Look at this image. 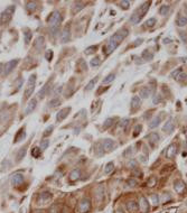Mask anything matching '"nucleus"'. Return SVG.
I'll list each match as a JSON object with an SVG mask.
<instances>
[{"instance_id":"1","label":"nucleus","mask_w":187,"mask_h":213,"mask_svg":"<svg viewBox=\"0 0 187 213\" xmlns=\"http://www.w3.org/2000/svg\"><path fill=\"white\" fill-rule=\"evenodd\" d=\"M123 38H124V36H123L121 33H119V32H118V33H115L114 35L110 38L109 43L107 44L105 48H104V52H105V54H107V55H109V54H111L113 51H115V48H117V47L119 46V44H120V43L122 42Z\"/></svg>"},{"instance_id":"2","label":"nucleus","mask_w":187,"mask_h":213,"mask_svg":"<svg viewBox=\"0 0 187 213\" xmlns=\"http://www.w3.org/2000/svg\"><path fill=\"white\" fill-rule=\"evenodd\" d=\"M62 21V17H61V14L58 11H54V13L51 14L49 18H48V24H49V28L52 33H56L58 29V26L61 24Z\"/></svg>"},{"instance_id":"3","label":"nucleus","mask_w":187,"mask_h":213,"mask_svg":"<svg viewBox=\"0 0 187 213\" xmlns=\"http://www.w3.org/2000/svg\"><path fill=\"white\" fill-rule=\"evenodd\" d=\"M15 6H9L5 9V11L1 14V17H0V24L1 25H6L11 20V18L14 16L15 13Z\"/></svg>"},{"instance_id":"4","label":"nucleus","mask_w":187,"mask_h":213,"mask_svg":"<svg viewBox=\"0 0 187 213\" xmlns=\"http://www.w3.org/2000/svg\"><path fill=\"white\" fill-rule=\"evenodd\" d=\"M35 81H36V75L35 74H33V75L29 77L27 87H26V89H25V93H24L25 99H29V96H30L32 93L34 92V90H35Z\"/></svg>"},{"instance_id":"5","label":"nucleus","mask_w":187,"mask_h":213,"mask_svg":"<svg viewBox=\"0 0 187 213\" xmlns=\"http://www.w3.org/2000/svg\"><path fill=\"white\" fill-rule=\"evenodd\" d=\"M90 209H91V201L89 197H85L78 203V212L80 213H86Z\"/></svg>"},{"instance_id":"6","label":"nucleus","mask_w":187,"mask_h":213,"mask_svg":"<svg viewBox=\"0 0 187 213\" xmlns=\"http://www.w3.org/2000/svg\"><path fill=\"white\" fill-rule=\"evenodd\" d=\"M18 62H19V59H13V61L7 62L6 64L3 65V74H5V75H8L9 73L13 72V70L17 66Z\"/></svg>"},{"instance_id":"7","label":"nucleus","mask_w":187,"mask_h":213,"mask_svg":"<svg viewBox=\"0 0 187 213\" xmlns=\"http://www.w3.org/2000/svg\"><path fill=\"white\" fill-rule=\"evenodd\" d=\"M102 147L104 148V150L111 151V150H113V149H115L117 144H115V141L112 140V139H104L103 143H102Z\"/></svg>"},{"instance_id":"8","label":"nucleus","mask_w":187,"mask_h":213,"mask_svg":"<svg viewBox=\"0 0 187 213\" xmlns=\"http://www.w3.org/2000/svg\"><path fill=\"white\" fill-rule=\"evenodd\" d=\"M70 111H71V108H64V109L59 110L58 113H57V115H56V120H57L58 122L63 121V120H64V119L67 117V115H68Z\"/></svg>"},{"instance_id":"9","label":"nucleus","mask_w":187,"mask_h":213,"mask_svg":"<svg viewBox=\"0 0 187 213\" xmlns=\"http://www.w3.org/2000/svg\"><path fill=\"white\" fill-rule=\"evenodd\" d=\"M174 188L175 191L178 193V194H183L185 192V190H186V186H185V183L180 181V179H178V181L175 182V184H174Z\"/></svg>"},{"instance_id":"10","label":"nucleus","mask_w":187,"mask_h":213,"mask_svg":"<svg viewBox=\"0 0 187 213\" xmlns=\"http://www.w3.org/2000/svg\"><path fill=\"white\" fill-rule=\"evenodd\" d=\"M149 6H150V2H145L144 5H141L139 7V9H138L136 13L138 14V16H139L140 18H142L146 14H147V11L149 9Z\"/></svg>"},{"instance_id":"11","label":"nucleus","mask_w":187,"mask_h":213,"mask_svg":"<svg viewBox=\"0 0 187 213\" xmlns=\"http://www.w3.org/2000/svg\"><path fill=\"white\" fill-rule=\"evenodd\" d=\"M71 38V32H70V27H65L63 29V32L61 34V42L64 44V43H67Z\"/></svg>"},{"instance_id":"12","label":"nucleus","mask_w":187,"mask_h":213,"mask_svg":"<svg viewBox=\"0 0 187 213\" xmlns=\"http://www.w3.org/2000/svg\"><path fill=\"white\" fill-rule=\"evenodd\" d=\"M176 149H177V146L175 144H171L167 147L166 149V157L167 158H173V157L176 155Z\"/></svg>"},{"instance_id":"13","label":"nucleus","mask_w":187,"mask_h":213,"mask_svg":"<svg viewBox=\"0 0 187 213\" xmlns=\"http://www.w3.org/2000/svg\"><path fill=\"white\" fill-rule=\"evenodd\" d=\"M174 129H175V123L173 121V119H169V120L165 123V126H164V128H163L164 131L167 132V133H171L174 131Z\"/></svg>"},{"instance_id":"14","label":"nucleus","mask_w":187,"mask_h":213,"mask_svg":"<svg viewBox=\"0 0 187 213\" xmlns=\"http://www.w3.org/2000/svg\"><path fill=\"white\" fill-rule=\"evenodd\" d=\"M154 92V88H150V87H147V88H144L140 90V98L142 99H147L148 96H150V94Z\"/></svg>"},{"instance_id":"15","label":"nucleus","mask_w":187,"mask_h":213,"mask_svg":"<svg viewBox=\"0 0 187 213\" xmlns=\"http://www.w3.org/2000/svg\"><path fill=\"white\" fill-rule=\"evenodd\" d=\"M139 209H141L142 212H147L149 210V204H148V200L145 196L140 197V202H139Z\"/></svg>"},{"instance_id":"16","label":"nucleus","mask_w":187,"mask_h":213,"mask_svg":"<svg viewBox=\"0 0 187 213\" xmlns=\"http://www.w3.org/2000/svg\"><path fill=\"white\" fill-rule=\"evenodd\" d=\"M36 106H37V100L36 99H32L30 101H29L28 106H27V108H26V110H25V114H29L30 112H33L34 109L36 108Z\"/></svg>"},{"instance_id":"17","label":"nucleus","mask_w":187,"mask_h":213,"mask_svg":"<svg viewBox=\"0 0 187 213\" xmlns=\"http://www.w3.org/2000/svg\"><path fill=\"white\" fill-rule=\"evenodd\" d=\"M140 103H141V101H140V98H139V96H133V98L131 99V103H130L132 111L137 110V109H139Z\"/></svg>"},{"instance_id":"18","label":"nucleus","mask_w":187,"mask_h":213,"mask_svg":"<svg viewBox=\"0 0 187 213\" xmlns=\"http://www.w3.org/2000/svg\"><path fill=\"white\" fill-rule=\"evenodd\" d=\"M49 89H51V82H47V83L45 84L42 89H40V91L38 92V98L43 99L44 96L47 94V92H48V90H49Z\"/></svg>"},{"instance_id":"19","label":"nucleus","mask_w":187,"mask_h":213,"mask_svg":"<svg viewBox=\"0 0 187 213\" xmlns=\"http://www.w3.org/2000/svg\"><path fill=\"white\" fill-rule=\"evenodd\" d=\"M147 139L149 140V143H150L151 145H156L159 140V135L157 132H151L150 135H148L147 136Z\"/></svg>"},{"instance_id":"20","label":"nucleus","mask_w":187,"mask_h":213,"mask_svg":"<svg viewBox=\"0 0 187 213\" xmlns=\"http://www.w3.org/2000/svg\"><path fill=\"white\" fill-rule=\"evenodd\" d=\"M127 208H128V210L130 212H137L138 210H139V204L137 203V202H134V201H130L128 202V204H127Z\"/></svg>"},{"instance_id":"21","label":"nucleus","mask_w":187,"mask_h":213,"mask_svg":"<svg viewBox=\"0 0 187 213\" xmlns=\"http://www.w3.org/2000/svg\"><path fill=\"white\" fill-rule=\"evenodd\" d=\"M160 122H161V117H160V115H158V117H155V118L150 121V123H149V128H150V129L157 128V127L159 126Z\"/></svg>"},{"instance_id":"22","label":"nucleus","mask_w":187,"mask_h":213,"mask_svg":"<svg viewBox=\"0 0 187 213\" xmlns=\"http://www.w3.org/2000/svg\"><path fill=\"white\" fill-rule=\"evenodd\" d=\"M25 137H26V133H25L24 128H22V129H20L19 131L17 132L16 137H15V143H19V141H22V140L25 139Z\"/></svg>"},{"instance_id":"23","label":"nucleus","mask_w":187,"mask_h":213,"mask_svg":"<svg viewBox=\"0 0 187 213\" xmlns=\"http://www.w3.org/2000/svg\"><path fill=\"white\" fill-rule=\"evenodd\" d=\"M34 47L36 48L37 51H40L42 48L44 47V37H38V38L36 39V42H35V44H34Z\"/></svg>"},{"instance_id":"24","label":"nucleus","mask_w":187,"mask_h":213,"mask_svg":"<svg viewBox=\"0 0 187 213\" xmlns=\"http://www.w3.org/2000/svg\"><path fill=\"white\" fill-rule=\"evenodd\" d=\"M176 25L178 27H184V26L187 25V17L185 16H179L176 20Z\"/></svg>"},{"instance_id":"25","label":"nucleus","mask_w":187,"mask_h":213,"mask_svg":"<svg viewBox=\"0 0 187 213\" xmlns=\"http://www.w3.org/2000/svg\"><path fill=\"white\" fill-rule=\"evenodd\" d=\"M81 177V171L80 169H74L72 171V173L70 174V179L71 181H76Z\"/></svg>"},{"instance_id":"26","label":"nucleus","mask_w":187,"mask_h":213,"mask_svg":"<svg viewBox=\"0 0 187 213\" xmlns=\"http://www.w3.org/2000/svg\"><path fill=\"white\" fill-rule=\"evenodd\" d=\"M36 7H37V2H35V1H28L27 3H26V8H27V10L29 11V13L35 11Z\"/></svg>"},{"instance_id":"27","label":"nucleus","mask_w":187,"mask_h":213,"mask_svg":"<svg viewBox=\"0 0 187 213\" xmlns=\"http://www.w3.org/2000/svg\"><path fill=\"white\" fill-rule=\"evenodd\" d=\"M21 182H22V175L16 174L13 176V184L14 185H18V184H20Z\"/></svg>"},{"instance_id":"28","label":"nucleus","mask_w":187,"mask_h":213,"mask_svg":"<svg viewBox=\"0 0 187 213\" xmlns=\"http://www.w3.org/2000/svg\"><path fill=\"white\" fill-rule=\"evenodd\" d=\"M84 8V2L82 1H76L75 3H74V8H73V13H77V11H80L81 9Z\"/></svg>"},{"instance_id":"29","label":"nucleus","mask_w":187,"mask_h":213,"mask_svg":"<svg viewBox=\"0 0 187 213\" xmlns=\"http://www.w3.org/2000/svg\"><path fill=\"white\" fill-rule=\"evenodd\" d=\"M96 81H98V77H94L93 80H91V81H90L89 83H88L86 87H85V90H86V91H91V90H92L93 88H94V85H95V83H96Z\"/></svg>"},{"instance_id":"30","label":"nucleus","mask_w":187,"mask_h":213,"mask_svg":"<svg viewBox=\"0 0 187 213\" xmlns=\"http://www.w3.org/2000/svg\"><path fill=\"white\" fill-rule=\"evenodd\" d=\"M182 72H183V69H182V67H178L177 70H175V71H173V72L170 73V77H173V78H178L179 75L182 74Z\"/></svg>"},{"instance_id":"31","label":"nucleus","mask_w":187,"mask_h":213,"mask_svg":"<svg viewBox=\"0 0 187 213\" xmlns=\"http://www.w3.org/2000/svg\"><path fill=\"white\" fill-rule=\"evenodd\" d=\"M114 77H115V75H114V74H109V75H108L105 78H104V80H103V82H102V84H104V85H107V84H109V83H111V82L112 81H113L114 80Z\"/></svg>"},{"instance_id":"32","label":"nucleus","mask_w":187,"mask_h":213,"mask_svg":"<svg viewBox=\"0 0 187 213\" xmlns=\"http://www.w3.org/2000/svg\"><path fill=\"white\" fill-rule=\"evenodd\" d=\"M142 58L146 59V61H151V59L154 58V55H152L149 51H144V53H142Z\"/></svg>"},{"instance_id":"33","label":"nucleus","mask_w":187,"mask_h":213,"mask_svg":"<svg viewBox=\"0 0 187 213\" xmlns=\"http://www.w3.org/2000/svg\"><path fill=\"white\" fill-rule=\"evenodd\" d=\"M169 9H170V7L169 6H163V7H160V9H159V14L161 15V16H166V15L169 13Z\"/></svg>"},{"instance_id":"34","label":"nucleus","mask_w":187,"mask_h":213,"mask_svg":"<svg viewBox=\"0 0 187 213\" xmlns=\"http://www.w3.org/2000/svg\"><path fill=\"white\" fill-rule=\"evenodd\" d=\"M100 64H101V61H100V57H98V56H95L94 58H92L91 62H90V65H91L92 67H96Z\"/></svg>"},{"instance_id":"35","label":"nucleus","mask_w":187,"mask_h":213,"mask_svg":"<svg viewBox=\"0 0 187 213\" xmlns=\"http://www.w3.org/2000/svg\"><path fill=\"white\" fill-rule=\"evenodd\" d=\"M140 19H141V18H140L139 16H138V14H137V13H134V14L132 15V16L130 17V22H131V24H138V22L140 21Z\"/></svg>"},{"instance_id":"36","label":"nucleus","mask_w":187,"mask_h":213,"mask_svg":"<svg viewBox=\"0 0 187 213\" xmlns=\"http://www.w3.org/2000/svg\"><path fill=\"white\" fill-rule=\"evenodd\" d=\"M112 125H113V119H112V118L107 119V120L104 121V123H103V129L105 130V129L109 128V127H111Z\"/></svg>"},{"instance_id":"37","label":"nucleus","mask_w":187,"mask_h":213,"mask_svg":"<svg viewBox=\"0 0 187 213\" xmlns=\"http://www.w3.org/2000/svg\"><path fill=\"white\" fill-rule=\"evenodd\" d=\"M129 122H130L129 119H127V118H126V119H122V120H121L120 122H119V127H120L121 129H124L126 127L129 125Z\"/></svg>"},{"instance_id":"38","label":"nucleus","mask_w":187,"mask_h":213,"mask_svg":"<svg viewBox=\"0 0 187 213\" xmlns=\"http://www.w3.org/2000/svg\"><path fill=\"white\" fill-rule=\"evenodd\" d=\"M113 168H114V165H113V163H109V164H107V166H105V169H104V173L105 174H110L112 171H113Z\"/></svg>"},{"instance_id":"39","label":"nucleus","mask_w":187,"mask_h":213,"mask_svg":"<svg viewBox=\"0 0 187 213\" xmlns=\"http://www.w3.org/2000/svg\"><path fill=\"white\" fill-rule=\"evenodd\" d=\"M26 148H27V146H25L24 148H21V149H20L19 154H18V156H17V160H18V162H19V160L22 158V157L25 156V154H26Z\"/></svg>"},{"instance_id":"40","label":"nucleus","mask_w":187,"mask_h":213,"mask_svg":"<svg viewBox=\"0 0 187 213\" xmlns=\"http://www.w3.org/2000/svg\"><path fill=\"white\" fill-rule=\"evenodd\" d=\"M48 145H49V140H47V139H45L43 140L42 143H40V150H45L47 147H48Z\"/></svg>"},{"instance_id":"41","label":"nucleus","mask_w":187,"mask_h":213,"mask_svg":"<svg viewBox=\"0 0 187 213\" xmlns=\"http://www.w3.org/2000/svg\"><path fill=\"white\" fill-rule=\"evenodd\" d=\"M156 24V18H150V19H148L147 21H146V26H147V27H152V26H154Z\"/></svg>"},{"instance_id":"42","label":"nucleus","mask_w":187,"mask_h":213,"mask_svg":"<svg viewBox=\"0 0 187 213\" xmlns=\"http://www.w3.org/2000/svg\"><path fill=\"white\" fill-rule=\"evenodd\" d=\"M30 39H32V33H30V32H26V33H25V43H26V44H29Z\"/></svg>"},{"instance_id":"43","label":"nucleus","mask_w":187,"mask_h":213,"mask_svg":"<svg viewBox=\"0 0 187 213\" xmlns=\"http://www.w3.org/2000/svg\"><path fill=\"white\" fill-rule=\"evenodd\" d=\"M32 155L34 156V157H38L39 155H40V148H38V147H35L32 150Z\"/></svg>"},{"instance_id":"44","label":"nucleus","mask_w":187,"mask_h":213,"mask_svg":"<svg viewBox=\"0 0 187 213\" xmlns=\"http://www.w3.org/2000/svg\"><path fill=\"white\" fill-rule=\"evenodd\" d=\"M59 103H61V101H59L58 99H54V100L49 101V103H48V106H49V107H55V106H58Z\"/></svg>"},{"instance_id":"45","label":"nucleus","mask_w":187,"mask_h":213,"mask_svg":"<svg viewBox=\"0 0 187 213\" xmlns=\"http://www.w3.org/2000/svg\"><path fill=\"white\" fill-rule=\"evenodd\" d=\"M120 6L122 7L123 9H128L129 6H130V2H129V1H126V0H123V1L120 2Z\"/></svg>"},{"instance_id":"46","label":"nucleus","mask_w":187,"mask_h":213,"mask_svg":"<svg viewBox=\"0 0 187 213\" xmlns=\"http://www.w3.org/2000/svg\"><path fill=\"white\" fill-rule=\"evenodd\" d=\"M53 129H54V127L53 126H51V127H48V128L45 130V132H44V137H47L48 135H51L52 131H53Z\"/></svg>"},{"instance_id":"47","label":"nucleus","mask_w":187,"mask_h":213,"mask_svg":"<svg viewBox=\"0 0 187 213\" xmlns=\"http://www.w3.org/2000/svg\"><path fill=\"white\" fill-rule=\"evenodd\" d=\"M95 51H96V46H91V47H89V48L85 50V53H86V54H91V53H93V52H95Z\"/></svg>"},{"instance_id":"48","label":"nucleus","mask_w":187,"mask_h":213,"mask_svg":"<svg viewBox=\"0 0 187 213\" xmlns=\"http://www.w3.org/2000/svg\"><path fill=\"white\" fill-rule=\"evenodd\" d=\"M45 57H46L47 61H51L52 58H53V51H48L46 55H45Z\"/></svg>"},{"instance_id":"49","label":"nucleus","mask_w":187,"mask_h":213,"mask_svg":"<svg viewBox=\"0 0 187 213\" xmlns=\"http://www.w3.org/2000/svg\"><path fill=\"white\" fill-rule=\"evenodd\" d=\"M151 200H152V202H154V204H155V205L158 204L159 199H158V196H157L156 194H154V195H151Z\"/></svg>"},{"instance_id":"50","label":"nucleus","mask_w":187,"mask_h":213,"mask_svg":"<svg viewBox=\"0 0 187 213\" xmlns=\"http://www.w3.org/2000/svg\"><path fill=\"white\" fill-rule=\"evenodd\" d=\"M179 35H180V38L184 40V43H187V35H186V34L180 32V33H179Z\"/></svg>"},{"instance_id":"51","label":"nucleus","mask_w":187,"mask_h":213,"mask_svg":"<svg viewBox=\"0 0 187 213\" xmlns=\"http://www.w3.org/2000/svg\"><path fill=\"white\" fill-rule=\"evenodd\" d=\"M140 130H141V126H137V127H136V130H134V133H133V137H137L138 133H140V132H139Z\"/></svg>"},{"instance_id":"52","label":"nucleus","mask_w":187,"mask_h":213,"mask_svg":"<svg viewBox=\"0 0 187 213\" xmlns=\"http://www.w3.org/2000/svg\"><path fill=\"white\" fill-rule=\"evenodd\" d=\"M155 183H156V178L152 177V178L150 179V181L148 182V186H150V187H151V186H154V185H155Z\"/></svg>"},{"instance_id":"53","label":"nucleus","mask_w":187,"mask_h":213,"mask_svg":"<svg viewBox=\"0 0 187 213\" xmlns=\"http://www.w3.org/2000/svg\"><path fill=\"white\" fill-rule=\"evenodd\" d=\"M137 184V182L134 181V179H129L128 181V185H130V186H134Z\"/></svg>"},{"instance_id":"54","label":"nucleus","mask_w":187,"mask_h":213,"mask_svg":"<svg viewBox=\"0 0 187 213\" xmlns=\"http://www.w3.org/2000/svg\"><path fill=\"white\" fill-rule=\"evenodd\" d=\"M62 92V87H59L58 89H55V91H54V94L56 95V94H59V93Z\"/></svg>"},{"instance_id":"55","label":"nucleus","mask_w":187,"mask_h":213,"mask_svg":"<svg viewBox=\"0 0 187 213\" xmlns=\"http://www.w3.org/2000/svg\"><path fill=\"white\" fill-rule=\"evenodd\" d=\"M158 98H155L154 99V103H158V102H160V100H161V98H160V95H157Z\"/></svg>"},{"instance_id":"56","label":"nucleus","mask_w":187,"mask_h":213,"mask_svg":"<svg viewBox=\"0 0 187 213\" xmlns=\"http://www.w3.org/2000/svg\"><path fill=\"white\" fill-rule=\"evenodd\" d=\"M21 83H22V78H19V80H18V82H17V89H19L20 88V85H21Z\"/></svg>"}]
</instances>
